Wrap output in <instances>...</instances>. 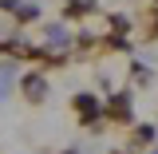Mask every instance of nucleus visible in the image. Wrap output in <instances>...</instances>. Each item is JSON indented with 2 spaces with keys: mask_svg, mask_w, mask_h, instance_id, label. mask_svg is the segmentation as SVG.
Returning a JSON list of instances; mask_svg holds the SVG:
<instances>
[{
  "mask_svg": "<svg viewBox=\"0 0 158 154\" xmlns=\"http://www.w3.org/2000/svg\"><path fill=\"white\" fill-rule=\"evenodd\" d=\"M28 95H32V99H40V95H44V79H40V75H32V79H28Z\"/></svg>",
  "mask_w": 158,
  "mask_h": 154,
  "instance_id": "1",
  "label": "nucleus"
}]
</instances>
